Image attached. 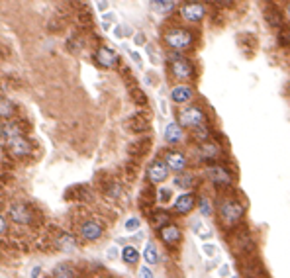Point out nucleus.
I'll use <instances>...</instances> for the list:
<instances>
[{
    "label": "nucleus",
    "mask_w": 290,
    "mask_h": 278,
    "mask_svg": "<svg viewBox=\"0 0 290 278\" xmlns=\"http://www.w3.org/2000/svg\"><path fill=\"white\" fill-rule=\"evenodd\" d=\"M2 137H4V143L10 149V153L14 157H24L32 153V143L22 135V131L18 129V125L14 123H4L2 125Z\"/></svg>",
    "instance_id": "f257e3e1"
},
{
    "label": "nucleus",
    "mask_w": 290,
    "mask_h": 278,
    "mask_svg": "<svg viewBox=\"0 0 290 278\" xmlns=\"http://www.w3.org/2000/svg\"><path fill=\"white\" fill-rule=\"evenodd\" d=\"M220 218L226 225H235L243 219L245 216V206L237 198H224L220 202Z\"/></svg>",
    "instance_id": "f03ea898"
},
{
    "label": "nucleus",
    "mask_w": 290,
    "mask_h": 278,
    "mask_svg": "<svg viewBox=\"0 0 290 278\" xmlns=\"http://www.w3.org/2000/svg\"><path fill=\"white\" fill-rule=\"evenodd\" d=\"M163 40H165V43H167L171 49L183 51V49H186V47L192 45V41H194V34L188 32V30H185V28H171V30L165 32Z\"/></svg>",
    "instance_id": "7ed1b4c3"
},
{
    "label": "nucleus",
    "mask_w": 290,
    "mask_h": 278,
    "mask_svg": "<svg viewBox=\"0 0 290 278\" xmlns=\"http://www.w3.org/2000/svg\"><path fill=\"white\" fill-rule=\"evenodd\" d=\"M204 121H206V114L198 106H186V108H183L179 112V125L181 127H192V129H196V127L204 125Z\"/></svg>",
    "instance_id": "20e7f679"
},
{
    "label": "nucleus",
    "mask_w": 290,
    "mask_h": 278,
    "mask_svg": "<svg viewBox=\"0 0 290 278\" xmlns=\"http://www.w3.org/2000/svg\"><path fill=\"white\" fill-rule=\"evenodd\" d=\"M169 67H171L173 77H177V79H181V80L190 79V77L194 75L192 63H190L186 57H183L181 53H173V55L169 57Z\"/></svg>",
    "instance_id": "39448f33"
},
{
    "label": "nucleus",
    "mask_w": 290,
    "mask_h": 278,
    "mask_svg": "<svg viewBox=\"0 0 290 278\" xmlns=\"http://www.w3.org/2000/svg\"><path fill=\"white\" fill-rule=\"evenodd\" d=\"M208 179H210L212 184L218 186V188H229V186H231V175H229L228 169L222 167V165H212V167L208 169Z\"/></svg>",
    "instance_id": "423d86ee"
},
{
    "label": "nucleus",
    "mask_w": 290,
    "mask_h": 278,
    "mask_svg": "<svg viewBox=\"0 0 290 278\" xmlns=\"http://www.w3.org/2000/svg\"><path fill=\"white\" fill-rule=\"evenodd\" d=\"M231 245H233V249H235L237 253H241L243 257H245L249 251H253V249H255V243H253L251 235H249L245 229H239V231H237V235H233V237H231Z\"/></svg>",
    "instance_id": "0eeeda50"
},
{
    "label": "nucleus",
    "mask_w": 290,
    "mask_h": 278,
    "mask_svg": "<svg viewBox=\"0 0 290 278\" xmlns=\"http://www.w3.org/2000/svg\"><path fill=\"white\" fill-rule=\"evenodd\" d=\"M167 177H169V167L165 165V161H153L147 167V179L153 184H159V182L167 180Z\"/></svg>",
    "instance_id": "6e6552de"
},
{
    "label": "nucleus",
    "mask_w": 290,
    "mask_h": 278,
    "mask_svg": "<svg viewBox=\"0 0 290 278\" xmlns=\"http://www.w3.org/2000/svg\"><path fill=\"white\" fill-rule=\"evenodd\" d=\"M206 16V8H204V4L202 2H188V4H185L183 6V18L186 20V22H200L202 18Z\"/></svg>",
    "instance_id": "1a4fd4ad"
},
{
    "label": "nucleus",
    "mask_w": 290,
    "mask_h": 278,
    "mask_svg": "<svg viewBox=\"0 0 290 278\" xmlns=\"http://www.w3.org/2000/svg\"><path fill=\"white\" fill-rule=\"evenodd\" d=\"M165 165L169 167V171L185 173V169H186V157L181 151H167L165 153Z\"/></svg>",
    "instance_id": "9d476101"
},
{
    "label": "nucleus",
    "mask_w": 290,
    "mask_h": 278,
    "mask_svg": "<svg viewBox=\"0 0 290 278\" xmlns=\"http://www.w3.org/2000/svg\"><path fill=\"white\" fill-rule=\"evenodd\" d=\"M8 214H10V218H12L16 223H20V225H28V223L32 221V210H30L26 204H12Z\"/></svg>",
    "instance_id": "9b49d317"
},
{
    "label": "nucleus",
    "mask_w": 290,
    "mask_h": 278,
    "mask_svg": "<svg viewBox=\"0 0 290 278\" xmlns=\"http://www.w3.org/2000/svg\"><path fill=\"white\" fill-rule=\"evenodd\" d=\"M102 233H104L102 225H100L98 221H94V219H88V221H84V223L81 225V235H83L86 241H96V239L102 237Z\"/></svg>",
    "instance_id": "f8f14e48"
},
{
    "label": "nucleus",
    "mask_w": 290,
    "mask_h": 278,
    "mask_svg": "<svg viewBox=\"0 0 290 278\" xmlns=\"http://www.w3.org/2000/svg\"><path fill=\"white\" fill-rule=\"evenodd\" d=\"M159 235H161V239H163L167 245H177V243L183 239V231H181V227L175 225V223H169V225L161 227V229H159Z\"/></svg>",
    "instance_id": "ddd939ff"
},
{
    "label": "nucleus",
    "mask_w": 290,
    "mask_h": 278,
    "mask_svg": "<svg viewBox=\"0 0 290 278\" xmlns=\"http://www.w3.org/2000/svg\"><path fill=\"white\" fill-rule=\"evenodd\" d=\"M96 61H98L100 67L112 69V67L118 63V55H116V51L110 49V47H100V49L96 51Z\"/></svg>",
    "instance_id": "4468645a"
},
{
    "label": "nucleus",
    "mask_w": 290,
    "mask_h": 278,
    "mask_svg": "<svg viewBox=\"0 0 290 278\" xmlns=\"http://www.w3.org/2000/svg\"><path fill=\"white\" fill-rule=\"evenodd\" d=\"M194 206H196V198H194V194H190V192H185V194H181L177 200H175V210L179 212V214H190L192 210H194Z\"/></svg>",
    "instance_id": "2eb2a0df"
},
{
    "label": "nucleus",
    "mask_w": 290,
    "mask_h": 278,
    "mask_svg": "<svg viewBox=\"0 0 290 278\" xmlns=\"http://www.w3.org/2000/svg\"><path fill=\"white\" fill-rule=\"evenodd\" d=\"M171 98L177 104H185V102H188L192 98V88L186 86V84H179V86H175L171 90Z\"/></svg>",
    "instance_id": "dca6fc26"
},
{
    "label": "nucleus",
    "mask_w": 290,
    "mask_h": 278,
    "mask_svg": "<svg viewBox=\"0 0 290 278\" xmlns=\"http://www.w3.org/2000/svg\"><path fill=\"white\" fill-rule=\"evenodd\" d=\"M198 151H200V157L206 159V161H212V159H216L220 155V147L214 141H210V139H208V141H204V143H200Z\"/></svg>",
    "instance_id": "f3484780"
},
{
    "label": "nucleus",
    "mask_w": 290,
    "mask_h": 278,
    "mask_svg": "<svg viewBox=\"0 0 290 278\" xmlns=\"http://www.w3.org/2000/svg\"><path fill=\"white\" fill-rule=\"evenodd\" d=\"M183 139V127L179 125V123H169L167 127H165V141L167 143H179Z\"/></svg>",
    "instance_id": "a211bd4d"
},
{
    "label": "nucleus",
    "mask_w": 290,
    "mask_h": 278,
    "mask_svg": "<svg viewBox=\"0 0 290 278\" xmlns=\"http://www.w3.org/2000/svg\"><path fill=\"white\" fill-rule=\"evenodd\" d=\"M53 278H77V270L69 262H61L53 268Z\"/></svg>",
    "instance_id": "6ab92c4d"
},
{
    "label": "nucleus",
    "mask_w": 290,
    "mask_h": 278,
    "mask_svg": "<svg viewBox=\"0 0 290 278\" xmlns=\"http://www.w3.org/2000/svg\"><path fill=\"white\" fill-rule=\"evenodd\" d=\"M265 18H267V22L270 24V26H276V28H284L282 26V16H280V12H278V8L274 6H270V8H267L265 10Z\"/></svg>",
    "instance_id": "aec40b11"
},
{
    "label": "nucleus",
    "mask_w": 290,
    "mask_h": 278,
    "mask_svg": "<svg viewBox=\"0 0 290 278\" xmlns=\"http://www.w3.org/2000/svg\"><path fill=\"white\" fill-rule=\"evenodd\" d=\"M129 127L133 131H145L149 127V118H145V116H131V121H129Z\"/></svg>",
    "instance_id": "412c9836"
},
{
    "label": "nucleus",
    "mask_w": 290,
    "mask_h": 278,
    "mask_svg": "<svg viewBox=\"0 0 290 278\" xmlns=\"http://www.w3.org/2000/svg\"><path fill=\"white\" fill-rule=\"evenodd\" d=\"M143 258H145L147 264H157L159 262V253H157L155 245L147 243V247H145V251H143Z\"/></svg>",
    "instance_id": "4be33fe9"
},
{
    "label": "nucleus",
    "mask_w": 290,
    "mask_h": 278,
    "mask_svg": "<svg viewBox=\"0 0 290 278\" xmlns=\"http://www.w3.org/2000/svg\"><path fill=\"white\" fill-rule=\"evenodd\" d=\"M175 184L179 188H192L194 186V175L190 173H181L177 179H175Z\"/></svg>",
    "instance_id": "5701e85b"
},
{
    "label": "nucleus",
    "mask_w": 290,
    "mask_h": 278,
    "mask_svg": "<svg viewBox=\"0 0 290 278\" xmlns=\"http://www.w3.org/2000/svg\"><path fill=\"white\" fill-rule=\"evenodd\" d=\"M14 112H16V108H14V104L10 100L0 98V118H12Z\"/></svg>",
    "instance_id": "b1692460"
},
{
    "label": "nucleus",
    "mask_w": 290,
    "mask_h": 278,
    "mask_svg": "<svg viewBox=\"0 0 290 278\" xmlns=\"http://www.w3.org/2000/svg\"><path fill=\"white\" fill-rule=\"evenodd\" d=\"M122 258H124V262H127V264H135V262L139 260V253H137V249H133V247H124Z\"/></svg>",
    "instance_id": "393cba45"
},
{
    "label": "nucleus",
    "mask_w": 290,
    "mask_h": 278,
    "mask_svg": "<svg viewBox=\"0 0 290 278\" xmlns=\"http://www.w3.org/2000/svg\"><path fill=\"white\" fill-rule=\"evenodd\" d=\"M151 221L161 229V227H165V225H169L167 221H169V214L167 212H163V210H155L153 212V216H151Z\"/></svg>",
    "instance_id": "a878e982"
},
{
    "label": "nucleus",
    "mask_w": 290,
    "mask_h": 278,
    "mask_svg": "<svg viewBox=\"0 0 290 278\" xmlns=\"http://www.w3.org/2000/svg\"><path fill=\"white\" fill-rule=\"evenodd\" d=\"M151 6H153V10H157V12H163V14H169V12H173V8H175V2H163V0H155V2H151Z\"/></svg>",
    "instance_id": "bb28decb"
},
{
    "label": "nucleus",
    "mask_w": 290,
    "mask_h": 278,
    "mask_svg": "<svg viewBox=\"0 0 290 278\" xmlns=\"http://www.w3.org/2000/svg\"><path fill=\"white\" fill-rule=\"evenodd\" d=\"M194 233L198 237H202V239H210L212 237V229H208L202 221H194Z\"/></svg>",
    "instance_id": "cd10ccee"
},
{
    "label": "nucleus",
    "mask_w": 290,
    "mask_h": 278,
    "mask_svg": "<svg viewBox=\"0 0 290 278\" xmlns=\"http://www.w3.org/2000/svg\"><path fill=\"white\" fill-rule=\"evenodd\" d=\"M59 247H61L63 251H73V249H75V239H73L71 235L63 233V235L59 237Z\"/></svg>",
    "instance_id": "c85d7f7f"
},
{
    "label": "nucleus",
    "mask_w": 290,
    "mask_h": 278,
    "mask_svg": "<svg viewBox=\"0 0 290 278\" xmlns=\"http://www.w3.org/2000/svg\"><path fill=\"white\" fill-rule=\"evenodd\" d=\"M208 133H210V131H208V127L200 125V127H196V129H194V133H192V135H194V139H200V141L204 143V141H208Z\"/></svg>",
    "instance_id": "c756f323"
},
{
    "label": "nucleus",
    "mask_w": 290,
    "mask_h": 278,
    "mask_svg": "<svg viewBox=\"0 0 290 278\" xmlns=\"http://www.w3.org/2000/svg\"><path fill=\"white\" fill-rule=\"evenodd\" d=\"M131 96H133V98H135V102H137V104H141V106H143L145 102H147V96H145V94H143L139 88H135V86L131 88Z\"/></svg>",
    "instance_id": "7c9ffc66"
},
{
    "label": "nucleus",
    "mask_w": 290,
    "mask_h": 278,
    "mask_svg": "<svg viewBox=\"0 0 290 278\" xmlns=\"http://www.w3.org/2000/svg\"><path fill=\"white\" fill-rule=\"evenodd\" d=\"M139 225H141V221L137 219V218H129L127 221H125V231H137L139 229Z\"/></svg>",
    "instance_id": "2f4dec72"
},
{
    "label": "nucleus",
    "mask_w": 290,
    "mask_h": 278,
    "mask_svg": "<svg viewBox=\"0 0 290 278\" xmlns=\"http://www.w3.org/2000/svg\"><path fill=\"white\" fill-rule=\"evenodd\" d=\"M200 210H202V214L204 216H210L212 214V208H210V202H208V198H200Z\"/></svg>",
    "instance_id": "473e14b6"
},
{
    "label": "nucleus",
    "mask_w": 290,
    "mask_h": 278,
    "mask_svg": "<svg viewBox=\"0 0 290 278\" xmlns=\"http://www.w3.org/2000/svg\"><path fill=\"white\" fill-rule=\"evenodd\" d=\"M202 251H204V253H206V255H208L210 258H212V257H214V255L218 253L216 245H210V243H204V245H202Z\"/></svg>",
    "instance_id": "72a5a7b5"
},
{
    "label": "nucleus",
    "mask_w": 290,
    "mask_h": 278,
    "mask_svg": "<svg viewBox=\"0 0 290 278\" xmlns=\"http://www.w3.org/2000/svg\"><path fill=\"white\" fill-rule=\"evenodd\" d=\"M280 40H282V43L290 41V30L288 28H280Z\"/></svg>",
    "instance_id": "f704fd0d"
},
{
    "label": "nucleus",
    "mask_w": 290,
    "mask_h": 278,
    "mask_svg": "<svg viewBox=\"0 0 290 278\" xmlns=\"http://www.w3.org/2000/svg\"><path fill=\"white\" fill-rule=\"evenodd\" d=\"M139 274H141V278H153V272L149 270V266H143L139 270Z\"/></svg>",
    "instance_id": "c9c22d12"
},
{
    "label": "nucleus",
    "mask_w": 290,
    "mask_h": 278,
    "mask_svg": "<svg viewBox=\"0 0 290 278\" xmlns=\"http://www.w3.org/2000/svg\"><path fill=\"white\" fill-rule=\"evenodd\" d=\"M169 196H171V192H169V190H165V188H163V190H159V200H161V202H167V200H169Z\"/></svg>",
    "instance_id": "e433bc0d"
},
{
    "label": "nucleus",
    "mask_w": 290,
    "mask_h": 278,
    "mask_svg": "<svg viewBox=\"0 0 290 278\" xmlns=\"http://www.w3.org/2000/svg\"><path fill=\"white\" fill-rule=\"evenodd\" d=\"M220 276H224V278L229 276V266H228V264H222V266H220Z\"/></svg>",
    "instance_id": "4c0bfd02"
},
{
    "label": "nucleus",
    "mask_w": 290,
    "mask_h": 278,
    "mask_svg": "<svg viewBox=\"0 0 290 278\" xmlns=\"http://www.w3.org/2000/svg\"><path fill=\"white\" fill-rule=\"evenodd\" d=\"M6 231V219L2 218V216H0V235H2Z\"/></svg>",
    "instance_id": "58836bf2"
},
{
    "label": "nucleus",
    "mask_w": 290,
    "mask_h": 278,
    "mask_svg": "<svg viewBox=\"0 0 290 278\" xmlns=\"http://www.w3.org/2000/svg\"><path fill=\"white\" fill-rule=\"evenodd\" d=\"M135 43H137V45H143V43H145V36H143V34H137V36H135Z\"/></svg>",
    "instance_id": "ea45409f"
},
{
    "label": "nucleus",
    "mask_w": 290,
    "mask_h": 278,
    "mask_svg": "<svg viewBox=\"0 0 290 278\" xmlns=\"http://www.w3.org/2000/svg\"><path fill=\"white\" fill-rule=\"evenodd\" d=\"M40 272H41V268H40V266H36V268L32 270V278H38V276H40Z\"/></svg>",
    "instance_id": "a19ab883"
},
{
    "label": "nucleus",
    "mask_w": 290,
    "mask_h": 278,
    "mask_svg": "<svg viewBox=\"0 0 290 278\" xmlns=\"http://www.w3.org/2000/svg\"><path fill=\"white\" fill-rule=\"evenodd\" d=\"M131 57H133V61H135V63H137V65L141 67V59H139V53H131Z\"/></svg>",
    "instance_id": "79ce46f5"
},
{
    "label": "nucleus",
    "mask_w": 290,
    "mask_h": 278,
    "mask_svg": "<svg viewBox=\"0 0 290 278\" xmlns=\"http://www.w3.org/2000/svg\"><path fill=\"white\" fill-rule=\"evenodd\" d=\"M106 6H108L106 2H98V8H100V10H106Z\"/></svg>",
    "instance_id": "37998d69"
},
{
    "label": "nucleus",
    "mask_w": 290,
    "mask_h": 278,
    "mask_svg": "<svg viewBox=\"0 0 290 278\" xmlns=\"http://www.w3.org/2000/svg\"><path fill=\"white\" fill-rule=\"evenodd\" d=\"M286 18H288V20H290V2H288V4H286Z\"/></svg>",
    "instance_id": "c03bdc74"
},
{
    "label": "nucleus",
    "mask_w": 290,
    "mask_h": 278,
    "mask_svg": "<svg viewBox=\"0 0 290 278\" xmlns=\"http://www.w3.org/2000/svg\"><path fill=\"white\" fill-rule=\"evenodd\" d=\"M94 278H106V276H94Z\"/></svg>",
    "instance_id": "a18cd8bd"
}]
</instances>
